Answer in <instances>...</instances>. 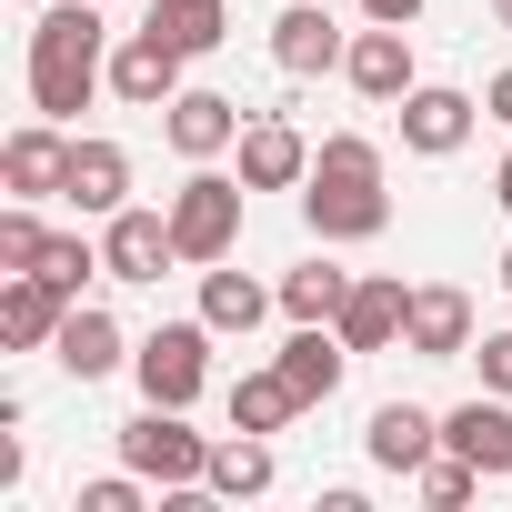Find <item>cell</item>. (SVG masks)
Returning a JSON list of instances; mask_svg holds the SVG:
<instances>
[{"instance_id": "obj_1", "label": "cell", "mask_w": 512, "mask_h": 512, "mask_svg": "<svg viewBox=\"0 0 512 512\" xmlns=\"http://www.w3.org/2000/svg\"><path fill=\"white\" fill-rule=\"evenodd\" d=\"M302 221L312 241H372L392 231V191H382V151L362 131H332L312 151V181H302Z\"/></svg>"}, {"instance_id": "obj_2", "label": "cell", "mask_w": 512, "mask_h": 512, "mask_svg": "<svg viewBox=\"0 0 512 512\" xmlns=\"http://www.w3.org/2000/svg\"><path fill=\"white\" fill-rule=\"evenodd\" d=\"M111 81V31L91 0H51L41 31H31V101L41 121H81V101Z\"/></svg>"}, {"instance_id": "obj_3", "label": "cell", "mask_w": 512, "mask_h": 512, "mask_svg": "<svg viewBox=\"0 0 512 512\" xmlns=\"http://www.w3.org/2000/svg\"><path fill=\"white\" fill-rule=\"evenodd\" d=\"M241 191L251 181H221V171H191L171 191V241H181V262H231V241H241Z\"/></svg>"}, {"instance_id": "obj_4", "label": "cell", "mask_w": 512, "mask_h": 512, "mask_svg": "<svg viewBox=\"0 0 512 512\" xmlns=\"http://www.w3.org/2000/svg\"><path fill=\"white\" fill-rule=\"evenodd\" d=\"M131 372H141V402L191 412V402H201V382H211V322H161V332L131 352Z\"/></svg>"}, {"instance_id": "obj_5", "label": "cell", "mask_w": 512, "mask_h": 512, "mask_svg": "<svg viewBox=\"0 0 512 512\" xmlns=\"http://www.w3.org/2000/svg\"><path fill=\"white\" fill-rule=\"evenodd\" d=\"M121 462L141 472V482H161V492H181V482H201L211 472V442L171 412V402H151L141 422H121Z\"/></svg>"}, {"instance_id": "obj_6", "label": "cell", "mask_w": 512, "mask_h": 512, "mask_svg": "<svg viewBox=\"0 0 512 512\" xmlns=\"http://www.w3.org/2000/svg\"><path fill=\"white\" fill-rule=\"evenodd\" d=\"M472 121H482L472 91H442V81H412L402 91V151H422V161H452L472 141Z\"/></svg>"}, {"instance_id": "obj_7", "label": "cell", "mask_w": 512, "mask_h": 512, "mask_svg": "<svg viewBox=\"0 0 512 512\" xmlns=\"http://www.w3.org/2000/svg\"><path fill=\"white\" fill-rule=\"evenodd\" d=\"M101 262H111V282H161L171 262H181V241H171V211H111V231H101Z\"/></svg>"}, {"instance_id": "obj_8", "label": "cell", "mask_w": 512, "mask_h": 512, "mask_svg": "<svg viewBox=\"0 0 512 512\" xmlns=\"http://www.w3.org/2000/svg\"><path fill=\"white\" fill-rule=\"evenodd\" d=\"M61 322H71V292H61V282H41V272H11V282H0V342H11V352H51Z\"/></svg>"}, {"instance_id": "obj_9", "label": "cell", "mask_w": 512, "mask_h": 512, "mask_svg": "<svg viewBox=\"0 0 512 512\" xmlns=\"http://www.w3.org/2000/svg\"><path fill=\"white\" fill-rule=\"evenodd\" d=\"M342 71H352V91H362V101L402 111V91H412V31H402V21H372V31L342 51Z\"/></svg>"}, {"instance_id": "obj_10", "label": "cell", "mask_w": 512, "mask_h": 512, "mask_svg": "<svg viewBox=\"0 0 512 512\" xmlns=\"http://www.w3.org/2000/svg\"><path fill=\"white\" fill-rule=\"evenodd\" d=\"M111 91H121L131 111H171V101H181V51H171L161 31H131V41L111 51Z\"/></svg>"}, {"instance_id": "obj_11", "label": "cell", "mask_w": 512, "mask_h": 512, "mask_svg": "<svg viewBox=\"0 0 512 512\" xmlns=\"http://www.w3.org/2000/svg\"><path fill=\"white\" fill-rule=\"evenodd\" d=\"M0 181H11V201H51V191L71 181V141H61V121H31V131L0 141Z\"/></svg>"}, {"instance_id": "obj_12", "label": "cell", "mask_w": 512, "mask_h": 512, "mask_svg": "<svg viewBox=\"0 0 512 512\" xmlns=\"http://www.w3.org/2000/svg\"><path fill=\"white\" fill-rule=\"evenodd\" d=\"M402 322H412V292H402L392 272H372V282H352V302L332 312V332H342L352 352H392V342H402Z\"/></svg>"}, {"instance_id": "obj_13", "label": "cell", "mask_w": 512, "mask_h": 512, "mask_svg": "<svg viewBox=\"0 0 512 512\" xmlns=\"http://www.w3.org/2000/svg\"><path fill=\"white\" fill-rule=\"evenodd\" d=\"M241 181L251 191H302L312 181V141L292 121H241Z\"/></svg>"}, {"instance_id": "obj_14", "label": "cell", "mask_w": 512, "mask_h": 512, "mask_svg": "<svg viewBox=\"0 0 512 512\" xmlns=\"http://www.w3.org/2000/svg\"><path fill=\"white\" fill-rule=\"evenodd\" d=\"M342 51H352V41H342V21L322 11V0H292V11L272 21V61H282L292 81H312V71H332Z\"/></svg>"}, {"instance_id": "obj_15", "label": "cell", "mask_w": 512, "mask_h": 512, "mask_svg": "<svg viewBox=\"0 0 512 512\" xmlns=\"http://www.w3.org/2000/svg\"><path fill=\"white\" fill-rule=\"evenodd\" d=\"M161 131H171L181 161H221V151H241V101H221V91H181Z\"/></svg>"}, {"instance_id": "obj_16", "label": "cell", "mask_w": 512, "mask_h": 512, "mask_svg": "<svg viewBox=\"0 0 512 512\" xmlns=\"http://www.w3.org/2000/svg\"><path fill=\"white\" fill-rule=\"evenodd\" d=\"M402 342H412L422 362H462V352H472V302H462L452 282H422V292H412V322H402Z\"/></svg>"}, {"instance_id": "obj_17", "label": "cell", "mask_w": 512, "mask_h": 512, "mask_svg": "<svg viewBox=\"0 0 512 512\" xmlns=\"http://www.w3.org/2000/svg\"><path fill=\"white\" fill-rule=\"evenodd\" d=\"M442 442H452L462 462H482L492 482H512V402H502V392H482V402L442 412Z\"/></svg>"}, {"instance_id": "obj_18", "label": "cell", "mask_w": 512, "mask_h": 512, "mask_svg": "<svg viewBox=\"0 0 512 512\" xmlns=\"http://www.w3.org/2000/svg\"><path fill=\"white\" fill-rule=\"evenodd\" d=\"M61 201H81L91 221H111V211L131 201V151H121V141H71V181H61Z\"/></svg>"}, {"instance_id": "obj_19", "label": "cell", "mask_w": 512, "mask_h": 512, "mask_svg": "<svg viewBox=\"0 0 512 512\" xmlns=\"http://www.w3.org/2000/svg\"><path fill=\"white\" fill-rule=\"evenodd\" d=\"M362 452H372L382 472H422V462L442 452V422H432L422 402H382V412H372V432H362Z\"/></svg>"}, {"instance_id": "obj_20", "label": "cell", "mask_w": 512, "mask_h": 512, "mask_svg": "<svg viewBox=\"0 0 512 512\" xmlns=\"http://www.w3.org/2000/svg\"><path fill=\"white\" fill-rule=\"evenodd\" d=\"M51 362H61L71 382H101V372H121V322H111V312H81V302H71V322H61Z\"/></svg>"}, {"instance_id": "obj_21", "label": "cell", "mask_w": 512, "mask_h": 512, "mask_svg": "<svg viewBox=\"0 0 512 512\" xmlns=\"http://www.w3.org/2000/svg\"><path fill=\"white\" fill-rule=\"evenodd\" d=\"M342 362H352V342H342V332H322V322H302V332L282 342V372H292V392H302V402H332V392H342Z\"/></svg>"}, {"instance_id": "obj_22", "label": "cell", "mask_w": 512, "mask_h": 512, "mask_svg": "<svg viewBox=\"0 0 512 512\" xmlns=\"http://www.w3.org/2000/svg\"><path fill=\"white\" fill-rule=\"evenodd\" d=\"M292 412H312V402L292 392V372H282V362L231 382V432H292Z\"/></svg>"}, {"instance_id": "obj_23", "label": "cell", "mask_w": 512, "mask_h": 512, "mask_svg": "<svg viewBox=\"0 0 512 512\" xmlns=\"http://www.w3.org/2000/svg\"><path fill=\"white\" fill-rule=\"evenodd\" d=\"M201 492H221V502H251V492H272V432L211 442V472H201Z\"/></svg>"}, {"instance_id": "obj_24", "label": "cell", "mask_w": 512, "mask_h": 512, "mask_svg": "<svg viewBox=\"0 0 512 512\" xmlns=\"http://www.w3.org/2000/svg\"><path fill=\"white\" fill-rule=\"evenodd\" d=\"M262 312H272V292H262V282H241L231 262H211V272H201V322H211V332H251Z\"/></svg>"}, {"instance_id": "obj_25", "label": "cell", "mask_w": 512, "mask_h": 512, "mask_svg": "<svg viewBox=\"0 0 512 512\" xmlns=\"http://www.w3.org/2000/svg\"><path fill=\"white\" fill-rule=\"evenodd\" d=\"M342 302H352V272H342V262H302V272H282V312H292V322H332Z\"/></svg>"}, {"instance_id": "obj_26", "label": "cell", "mask_w": 512, "mask_h": 512, "mask_svg": "<svg viewBox=\"0 0 512 512\" xmlns=\"http://www.w3.org/2000/svg\"><path fill=\"white\" fill-rule=\"evenodd\" d=\"M151 31L181 61H201V51H221V0H151Z\"/></svg>"}, {"instance_id": "obj_27", "label": "cell", "mask_w": 512, "mask_h": 512, "mask_svg": "<svg viewBox=\"0 0 512 512\" xmlns=\"http://www.w3.org/2000/svg\"><path fill=\"white\" fill-rule=\"evenodd\" d=\"M412 482H422V502H432V512H452V502H472V492H482L492 472H482V462H462V452L442 442V452H432V462H422Z\"/></svg>"}, {"instance_id": "obj_28", "label": "cell", "mask_w": 512, "mask_h": 512, "mask_svg": "<svg viewBox=\"0 0 512 512\" xmlns=\"http://www.w3.org/2000/svg\"><path fill=\"white\" fill-rule=\"evenodd\" d=\"M41 251H51V231L31 221V201H11L0 211V272H41Z\"/></svg>"}, {"instance_id": "obj_29", "label": "cell", "mask_w": 512, "mask_h": 512, "mask_svg": "<svg viewBox=\"0 0 512 512\" xmlns=\"http://www.w3.org/2000/svg\"><path fill=\"white\" fill-rule=\"evenodd\" d=\"M91 272H111L91 241H71V231H51V251H41V282H61V292H81Z\"/></svg>"}, {"instance_id": "obj_30", "label": "cell", "mask_w": 512, "mask_h": 512, "mask_svg": "<svg viewBox=\"0 0 512 512\" xmlns=\"http://www.w3.org/2000/svg\"><path fill=\"white\" fill-rule=\"evenodd\" d=\"M81 512H141V472H101V482H81Z\"/></svg>"}, {"instance_id": "obj_31", "label": "cell", "mask_w": 512, "mask_h": 512, "mask_svg": "<svg viewBox=\"0 0 512 512\" xmlns=\"http://www.w3.org/2000/svg\"><path fill=\"white\" fill-rule=\"evenodd\" d=\"M472 362H482V392H502V402H512V332H482V352H472Z\"/></svg>"}, {"instance_id": "obj_32", "label": "cell", "mask_w": 512, "mask_h": 512, "mask_svg": "<svg viewBox=\"0 0 512 512\" xmlns=\"http://www.w3.org/2000/svg\"><path fill=\"white\" fill-rule=\"evenodd\" d=\"M482 111H492V121L512 131V71H492V81H482Z\"/></svg>"}, {"instance_id": "obj_33", "label": "cell", "mask_w": 512, "mask_h": 512, "mask_svg": "<svg viewBox=\"0 0 512 512\" xmlns=\"http://www.w3.org/2000/svg\"><path fill=\"white\" fill-rule=\"evenodd\" d=\"M362 11H372V21H402V31H412V21H422V0H362Z\"/></svg>"}, {"instance_id": "obj_34", "label": "cell", "mask_w": 512, "mask_h": 512, "mask_svg": "<svg viewBox=\"0 0 512 512\" xmlns=\"http://www.w3.org/2000/svg\"><path fill=\"white\" fill-rule=\"evenodd\" d=\"M492 201H502V211H512V161H502V171H492Z\"/></svg>"}, {"instance_id": "obj_35", "label": "cell", "mask_w": 512, "mask_h": 512, "mask_svg": "<svg viewBox=\"0 0 512 512\" xmlns=\"http://www.w3.org/2000/svg\"><path fill=\"white\" fill-rule=\"evenodd\" d=\"M492 21H502V31H512V0H492Z\"/></svg>"}, {"instance_id": "obj_36", "label": "cell", "mask_w": 512, "mask_h": 512, "mask_svg": "<svg viewBox=\"0 0 512 512\" xmlns=\"http://www.w3.org/2000/svg\"><path fill=\"white\" fill-rule=\"evenodd\" d=\"M502 292H512V251H502Z\"/></svg>"}, {"instance_id": "obj_37", "label": "cell", "mask_w": 512, "mask_h": 512, "mask_svg": "<svg viewBox=\"0 0 512 512\" xmlns=\"http://www.w3.org/2000/svg\"><path fill=\"white\" fill-rule=\"evenodd\" d=\"M31 11H41V0H31Z\"/></svg>"}]
</instances>
